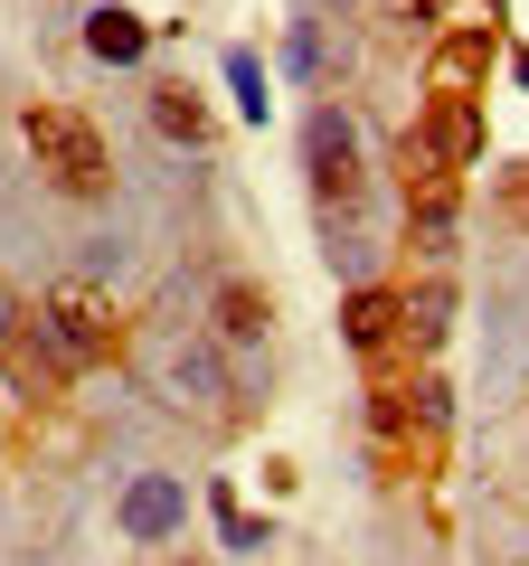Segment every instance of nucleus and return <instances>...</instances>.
<instances>
[{
	"label": "nucleus",
	"mask_w": 529,
	"mask_h": 566,
	"mask_svg": "<svg viewBox=\"0 0 529 566\" xmlns=\"http://www.w3.org/2000/svg\"><path fill=\"white\" fill-rule=\"evenodd\" d=\"M397 331H407V303H397V293H369V283H360V293L341 303V340L360 349V359H378Z\"/></svg>",
	"instance_id": "obj_6"
},
{
	"label": "nucleus",
	"mask_w": 529,
	"mask_h": 566,
	"mask_svg": "<svg viewBox=\"0 0 529 566\" xmlns=\"http://www.w3.org/2000/svg\"><path fill=\"white\" fill-rule=\"evenodd\" d=\"M10 331H20V303H10V283H0V349H10Z\"/></svg>",
	"instance_id": "obj_15"
},
{
	"label": "nucleus",
	"mask_w": 529,
	"mask_h": 566,
	"mask_svg": "<svg viewBox=\"0 0 529 566\" xmlns=\"http://www.w3.org/2000/svg\"><path fill=\"white\" fill-rule=\"evenodd\" d=\"M264 322H274V303H264L256 283H218V331L227 340H264Z\"/></svg>",
	"instance_id": "obj_10"
},
{
	"label": "nucleus",
	"mask_w": 529,
	"mask_h": 566,
	"mask_svg": "<svg viewBox=\"0 0 529 566\" xmlns=\"http://www.w3.org/2000/svg\"><path fill=\"white\" fill-rule=\"evenodd\" d=\"M445 312H454V293H445V283L407 293V331H416V340H435V331H445Z\"/></svg>",
	"instance_id": "obj_14"
},
{
	"label": "nucleus",
	"mask_w": 529,
	"mask_h": 566,
	"mask_svg": "<svg viewBox=\"0 0 529 566\" xmlns=\"http://www.w3.org/2000/svg\"><path fill=\"white\" fill-rule=\"evenodd\" d=\"M29 161L48 170V189H66V199H104L114 189V151H104V133L85 114H66V104H29Z\"/></svg>",
	"instance_id": "obj_1"
},
{
	"label": "nucleus",
	"mask_w": 529,
	"mask_h": 566,
	"mask_svg": "<svg viewBox=\"0 0 529 566\" xmlns=\"http://www.w3.org/2000/svg\"><path fill=\"white\" fill-rule=\"evenodd\" d=\"M491 66V29H464V39L435 48V95H473V76Z\"/></svg>",
	"instance_id": "obj_8"
},
{
	"label": "nucleus",
	"mask_w": 529,
	"mask_h": 566,
	"mask_svg": "<svg viewBox=\"0 0 529 566\" xmlns=\"http://www.w3.org/2000/svg\"><path fill=\"white\" fill-rule=\"evenodd\" d=\"M180 520H189V491L170 482V472H143V482L123 491V528H133V538H170Z\"/></svg>",
	"instance_id": "obj_5"
},
{
	"label": "nucleus",
	"mask_w": 529,
	"mask_h": 566,
	"mask_svg": "<svg viewBox=\"0 0 529 566\" xmlns=\"http://www.w3.org/2000/svg\"><path fill=\"white\" fill-rule=\"evenodd\" d=\"M510 76H520V85H529V48H520V57H510Z\"/></svg>",
	"instance_id": "obj_16"
},
{
	"label": "nucleus",
	"mask_w": 529,
	"mask_h": 566,
	"mask_svg": "<svg viewBox=\"0 0 529 566\" xmlns=\"http://www.w3.org/2000/svg\"><path fill=\"white\" fill-rule=\"evenodd\" d=\"M48 340H58V359H66V368L114 359V312H104L95 283H66L58 303H48Z\"/></svg>",
	"instance_id": "obj_3"
},
{
	"label": "nucleus",
	"mask_w": 529,
	"mask_h": 566,
	"mask_svg": "<svg viewBox=\"0 0 529 566\" xmlns=\"http://www.w3.org/2000/svg\"><path fill=\"white\" fill-rule=\"evenodd\" d=\"M407 10H416V20H435V0H407Z\"/></svg>",
	"instance_id": "obj_17"
},
{
	"label": "nucleus",
	"mask_w": 529,
	"mask_h": 566,
	"mask_svg": "<svg viewBox=\"0 0 529 566\" xmlns=\"http://www.w3.org/2000/svg\"><path fill=\"white\" fill-rule=\"evenodd\" d=\"M152 133H162V142H208L199 95H189V85H152Z\"/></svg>",
	"instance_id": "obj_9"
},
{
	"label": "nucleus",
	"mask_w": 529,
	"mask_h": 566,
	"mask_svg": "<svg viewBox=\"0 0 529 566\" xmlns=\"http://www.w3.org/2000/svg\"><path fill=\"white\" fill-rule=\"evenodd\" d=\"M218 538L237 547V557H256V547H274V538H264V520H256V510H237V491H218Z\"/></svg>",
	"instance_id": "obj_12"
},
{
	"label": "nucleus",
	"mask_w": 529,
	"mask_h": 566,
	"mask_svg": "<svg viewBox=\"0 0 529 566\" xmlns=\"http://www.w3.org/2000/svg\"><path fill=\"white\" fill-rule=\"evenodd\" d=\"M426 151L445 170H473L483 161V114H473V95H435L426 104Z\"/></svg>",
	"instance_id": "obj_4"
},
{
	"label": "nucleus",
	"mask_w": 529,
	"mask_h": 566,
	"mask_svg": "<svg viewBox=\"0 0 529 566\" xmlns=\"http://www.w3.org/2000/svg\"><path fill=\"white\" fill-rule=\"evenodd\" d=\"M227 85H237V104H246V123H264V104H274V95H264V66L246 57V48H227Z\"/></svg>",
	"instance_id": "obj_13"
},
{
	"label": "nucleus",
	"mask_w": 529,
	"mask_h": 566,
	"mask_svg": "<svg viewBox=\"0 0 529 566\" xmlns=\"http://www.w3.org/2000/svg\"><path fill=\"white\" fill-rule=\"evenodd\" d=\"M85 48H95L104 66H133L152 48V20H133V10H95V20H85Z\"/></svg>",
	"instance_id": "obj_7"
},
{
	"label": "nucleus",
	"mask_w": 529,
	"mask_h": 566,
	"mask_svg": "<svg viewBox=\"0 0 529 566\" xmlns=\"http://www.w3.org/2000/svg\"><path fill=\"white\" fill-rule=\"evenodd\" d=\"M162 378L180 387V397H199V406H218V397H227V378H218V359H208V349H170Z\"/></svg>",
	"instance_id": "obj_11"
},
{
	"label": "nucleus",
	"mask_w": 529,
	"mask_h": 566,
	"mask_svg": "<svg viewBox=\"0 0 529 566\" xmlns=\"http://www.w3.org/2000/svg\"><path fill=\"white\" fill-rule=\"evenodd\" d=\"M303 161H312V199H322V208L360 199V133H350L341 104H322V114L303 123Z\"/></svg>",
	"instance_id": "obj_2"
}]
</instances>
